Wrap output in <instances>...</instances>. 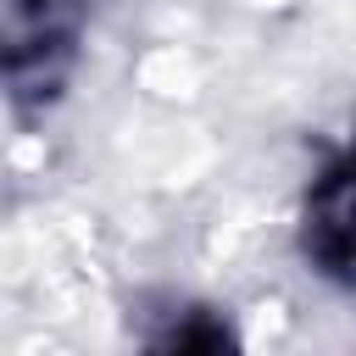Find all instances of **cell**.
<instances>
[{
	"instance_id": "obj_1",
	"label": "cell",
	"mask_w": 356,
	"mask_h": 356,
	"mask_svg": "<svg viewBox=\"0 0 356 356\" xmlns=\"http://www.w3.org/2000/svg\"><path fill=\"white\" fill-rule=\"evenodd\" d=\"M306 245L328 273L356 278V156L317 184L306 211Z\"/></svg>"
}]
</instances>
